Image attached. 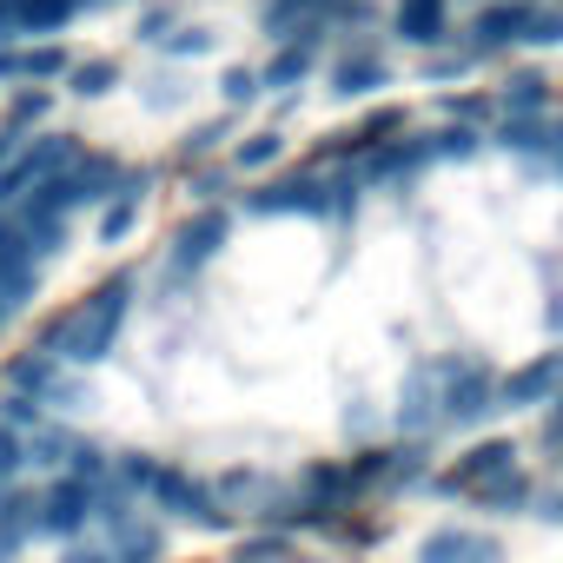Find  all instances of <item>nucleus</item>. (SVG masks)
Masks as SVG:
<instances>
[{
    "label": "nucleus",
    "instance_id": "obj_27",
    "mask_svg": "<svg viewBox=\"0 0 563 563\" xmlns=\"http://www.w3.org/2000/svg\"><path fill=\"white\" fill-rule=\"evenodd\" d=\"M477 146H484V126H464V120H451V126L431 133V159H471Z\"/></svg>",
    "mask_w": 563,
    "mask_h": 563
},
{
    "label": "nucleus",
    "instance_id": "obj_19",
    "mask_svg": "<svg viewBox=\"0 0 563 563\" xmlns=\"http://www.w3.org/2000/svg\"><path fill=\"white\" fill-rule=\"evenodd\" d=\"M47 385H60V358H54L47 345H27V352L8 365V391H27V398H41Z\"/></svg>",
    "mask_w": 563,
    "mask_h": 563
},
{
    "label": "nucleus",
    "instance_id": "obj_36",
    "mask_svg": "<svg viewBox=\"0 0 563 563\" xmlns=\"http://www.w3.org/2000/svg\"><path fill=\"white\" fill-rule=\"evenodd\" d=\"M225 192H232V173H199L192 179V199L199 206H225Z\"/></svg>",
    "mask_w": 563,
    "mask_h": 563
},
{
    "label": "nucleus",
    "instance_id": "obj_37",
    "mask_svg": "<svg viewBox=\"0 0 563 563\" xmlns=\"http://www.w3.org/2000/svg\"><path fill=\"white\" fill-rule=\"evenodd\" d=\"M159 34H173V8H146V21H140V41H146V47H159Z\"/></svg>",
    "mask_w": 563,
    "mask_h": 563
},
{
    "label": "nucleus",
    "instance_id": "obj_2",
    "mask_svg": "<svg viewBox=\"0 0 563 563\" xmlns=\"http://www.w3.org/2000/svg\"><path fill=\"white\" fill-rule=\"evenodd\" d=\"M358 199H365V179L345 166V173H332V166H306V173H286V179H265V186H252L245 192V212H292V219H352L358 212Z\"/></svg>",
    "mask_w": 563,
    "mask_h": 563
},
{
    "label": "nucleus",
    "instance_id": "obj_35",
    "mask_svg": "<svg viewBox=\"0 0 563 563\" xmlns=\"http://www.w3.org/2000/svg\"><path fill=\"white\" fill-rule=\"evenodd\" d=\"M0 87H27V41L0 47Z\"/></svg>",
    "mask_w": 563,
    "mask_h": 563
},
{
    "label": "nucleus",
    "instance_id": "obj_3",
    "mask_svg": "<svg viewBox=\"0 0 563 563\" xmlns=\"http://www.w3.org/2000/svg\"><path fill=\"white\" fill-rule=\"evenodd\" d=\"M424 378L438 398V424H484L497 411V372L484 358H438Z\"/></svg>",
    "mask_w": 563,
    "mask_h": 563
},
{
    "label": "nucleus",
    "instance_id": "obj_24",
    "mask_svg": "<svg viewBox=\"0 0 563 563\" xmlns=\"http://www.w3.org/2000/svg\"><path fill=\"white\" fill-rule=\"evenodd\" d=\"M54 113V87H8V133H21V126H34V120H47Z\"/></svg>",
    "mask_w": 563,
    "mask_h": 563
},
{
    "label": "nucleus",
    "instance_id": "obj_14",
    "mask_svg": "<svg viewBox=\"0 0 563 563\" xmlns=\"http://www.w3.org/2000/svg\"><path fill=\"white\" fill-rule=\"evenodd\" d=\"M391 34L405 47H444L451 41V0H391Z\"/></svg>",
    "mask_w": 563,
    "mask_h": 563
},
{
    "label": "nucleus",
    "instance_id": "obj_20",
    "mask_svg": "<svg viewBox=\"0 0 563 563\" xmlns=\"http://www.w3.org/2000/svg\"><path fill=\"white\" fill-rule=\"evenodd\" d=\"M113 87H120V60H107V54L67 67V93H74V100H107Z\"/></svg>",
    "mask_w": 563,
    "mask_h": 563
},
{
    "label": "nucleus",
    "instance_id": "obj_18",
    "mask_svg": "<svg viewBox=\"0 0 563 563\" xmlns=\"http://www.w3.org/2000/svg\"><path fill=\"white\" fill-rule=\"evenodd\" d=\"M312 67H319V41H278L272 60L258 67V87H299L312 80Z\"/></svg>",
    "mask_w": 563,
    "mask_h": 563
},
{
    "label": "nucleus",
    "instance_id": "obj_5",
    "mask_svg": "<svg viewBox=\"0 0 563 563\" xmlns=\"http://www.w3.org/2000/svg\"><path fill=\"white\" fill-rule=\"evenodd\" d=\"M93 510H100V484H87V477L60 471V477L41 490V537L74 543V537H87V530H93Z\"/></svg>",
    "mask_w": 563,
    "mask_h": 563
},
{
    "label": "nucleus",
    "instance_id": "obj_21",
    "mask_svg": "<svg viewBox=\"0 0 563 563\" xmlns=\"http://www.w3.org/2000/svg\"><path fill=\"white\" fill-rule=\"evenodd\" d=\"M497 113H550V80L543 74H510L497 87Z\"/></svg>",
    "mask_w": 563,
    "mask_h": 563
},
{
    "label": "nucleus",
    "instance_id": "obj_17",
    "mask_svg": "<svg viewBox=\"0 0 563 563\" xmlns=\"http://www.w3.org/2000/svg\"><path fill=\"white\" fill-rule=\"evenodd\" d=\"M27 537H41V490L0 484V550H21Z\"/></svg>",
    "mask_w": 563,
    "mask_h": 563
},
{
    "label": "nucleus",
    "instance_id": "obj_1",
    "mask_svg": "<svg viewBox=\"0 0 563 563\" xmlns=\"http://www.w3.org/2000/svg\"><path fill=\"white\" fill-rule=\"evenodd\" d=\"M126 312H133V272H113L107 286H93L80 306H67L60 319H47L41 345H47L60 365H100V358L113 352Z\"/></svg>",
    "mask_w": 563,
    "mask_h": 563
},
{
    "label": "nucleus",
    "instance_id": "obj_4",
    "mask_svg": "<svg viewBox=\"0 0 563 563\" xmlns=\"http://www.w3.org/2000/svg\"><path fill=\"white\" fill-rule=\"evenodd\" d=\"M510 471H523V451H517L510 438H484V444L457 451V464L438 471L431 490H438V497H471V490H484V484H497V477H510Z\"/></svg>",
    "mask_w": 563,
    "mask_h": 563
},
{
    "label": "nucleus",
    "instance_id": "obj_33",
    "mask_svg": "<svg viewBox=\"0 0 563 563\" xmlns=\"http://www.w3.org/2000/svg\"><path fill=\"white\" fill-rule=\"evenodd\" d=\"M471 67H477V60H471L464 47H457V54H444V47L424 54V80H457V74H471Z\"/></svg>",
    "mask_w": 563,
    "mask_h": 563
},
{
    "label": "nucleus",
    "instance_id": "obj_30",
    "mask_svg": "<svg viewBox=\"0 0 563 563\" xmlns=\"http://www.w3.org/2000/svg\"><path fill=\"white\" fill-rule=\"evenodd\" d=\"M0 424H14L21 438H27V431H41V398H27V391H8V398H0Z\"/></svg>",
    "mask_w": 563,
    "mask_h": 563
},
{
    "label": "nucleus",
    "instance_id": "obj_15",
    "mask_svg": "<svg viewBox=\"0 0 563 563\" xmlns=\"http://www.w3.org/2000/svg\"><path fill=\"white\" fill-rule=\"evenodd\" d=\"M490 140H497L504 153H517V159H543V166H550V153H556V120H550V113H497V120H490Z\"/></svg>",
    "mask_w": 563,
    "mask_h": 563
},
{
    "label": "nucleus",
    "instance_id": "obj_9",
    "mask_svg": "<svg viewBox=\"0 0 563 563\" xmlns=\"http://www.w3.org/2000/svg\"><path fill=\"white\" fill-rule=\"evenodd\" d=\"M563 391V352H537L517 372H497V411H543Z\"/></svg>",
    "mask_w": 563,
    "mask_h": 563
},
{
    "label": "nucleus",
    "instance_id": "obj_29",
    "mask_svg": "<svg viewBox=\"0 0 563 563\" xmlns=\"http://www.w3.org/2000/svg\"><path fill=\"white\" fill-rule=\"evenodd\" d=\"M159 54L166 60H199V54H212V27H173V34H159Z\"/></svg>",
    "mask_w": 563,
    "mask_h": 563
},
{
    "label": "nucleus",
    "instance_id": "obj_12",
    "mask_svg": "<svg viewBox=\"0 0 563 563\" xmlns=\"http://www.w3.org/2000/svg\"><path fill=\"white\" fill-rule=\"evenodd\" d=\"M418 166H431V140H411V126L405 133H391V140H378L352 173L365 179V186H405Z\"/></svg>",
    "mask_w": 563,
    "mask_h": 563
},
{
    "label": "nucleus",
    "instance_id": "obj_22",
    "mask_svg": "<svg viewBox=\"0 0 563 563\" xmlns=\"http://www.w3.org/2000/svg\"><path fill=\"white\" fill-rule=\"evenodd\" d=\"M278 153H286V140H278L272 126H258V133H245V140L232 146V173H239V179H252V173L278 166Z\"/></svg>",
    "mask_w": 563,
    "mask_h": 563
},
{
    "label": "nucleus",
    "instance_id": "obj_11",
    "mask_svg": "<svg viewBox=\"0 0 563 563\" xmlns=\"http://www.w3.org/2000/svg\"><path fill=\"white\" fill-rule=\"evenodd\" d=\"M225 232H232V212L225 206H199L186 225H179V239H173V278H192L199 265H212L219 258V245H225Z\"/></svg>",
    "mask_w": 563,
    "mask_h": 563
},
{
    "label": "nucleus",
    "instance_id": "obj_26",
    "mask_svg": "<svg viewBox=\"0 0 563 563\" xmlns=\"http://www.w3.org/2000/svg\"><path fill=\"white\" fill-rule=\"evenodd\" d=\"M523 47H563V0H530Z\"/></svg>",
    "mask_w": 563,
    "mask_h": 563
},
{
    "label": "nucleus",
    "instance_id": "obj_28",
    "mask_svg": "<svg viewBox=\"0 0 563 563\" xmlns=\"http://www.w3.org/2000/svg\"><path fill=\"white\" fill-rule=\"evenodd\" d=\"M140 206H146V199H133V192L107 199V206H100V245H120V239L140 225Z\"/></svg>",
    "mask_w": 563,
    "mask_h": 563
},
{
    "label": "nucleus",
    "instance_id": "obj_34",
    "mask_svg": "<svg viewBox=\"0 0 563 563\" xmlns=\"http://www.w3.org/2000/svg\"><path fill=\"white\" fill-rule=\"evenodd\" d=\"M219 87H225V107H252V100L265 93L252 67H225V80H219Z\"/></svg>",
    "mask_w": 563,
    "mask_h": 563
},
{
    "label": "nucleus",
    "instance_id": "obj_13",
    "mask_svg": "<svg viewBox=\"0 0 563 563\" xmlns=\"http://www.w3.org/2000/svg\"><path fill=\"white\" fill-rule=\"evenodd\" d=\"M87 8H93V0H0V21L14 27V41H54Z\"/></svg>",
    "mask_w": 563,
    "mask_h": 563
},
{
    "label": "nucleus",
    "instance_id": "obj_23",
    "mask_svg": "<svg viewBox=\"0 0 563 563\" xmlns=\"http://www.w3.org/2000/svg\"><path fill=\"white\" fill-rule=\"evenodd\" d=\"M530 471H510V477H497V484H484V490H471V504L477 510H530Z\"/></svg>",
    "mask_w": 563,
    "mask_h": 563
},
{
    "label": "nucleus",
    "instance_id": "obj_16",
    "mask_svg": "<svg viewBox=\"0 0 563 563\" xmlns=\"http://www.w3.org/2000/svg\"><path fill=\"white\" fill-rule=\"evenodd\" d=\"M497 537H477L464 523H438L424 543H418V563H497Z\"/></svg>",
    "mask_w": 563,
    "mask_h": 563
},
{
    "label": "nucleus",
    "instance_id": "obj_25",
    "mask_svg": "<svg viewBox=\"0 0 563 563\" xmlns=\"http://www.w3.org/2000/svg\"><path fill=\"white\" fill-rule=\"evenodd\" d=\"M67 67H74V54H67L60 41H27V80H34V87L67 80Z\"/></svg>",
    "mask_w": 563,
    "mask_h": 563
},
{
    "label": "nucleus",
    "instance_id": "obj_39",
    "mask_svg": "<svg viewBox=\"0 0 563 563\" xmlns=\"http://www.w3.org/2000/svg\"><path fill=\"white\" fill-rule=\"evenodd\" d=\"M14 140H21V133H0V166H8V153H14Z\"/></svg>",
    "mask_w": 563,
    "mask_h": 563
},
{
    "label": "nucleus",
    "instance_id": "obj_6",
    "mask_svg": "<svg viewBox=\"0 0 563 563\" xmlns=\"http://www.w3.org/2000/svg\"><path fill=\"white\" fill-rule=\"evenodd\" d=\"M80 153V140L74 133H41V140H14V153H8V166H0V206H14L34 179H47V173H60L67 159Z\"/></svg>",
    "mask_w": 563,
    "mask_h": 563
},
{
    "label": "nucleus",
    "instance_id": "obj_32",
    "mask_svg": "<svg viewBox=\"0 0 563 563\" xmlns=\"http://www.w3.org/2000/svg\"><path fill=\"white\" fill-rule=\"evenodd\" d=\"M225 140H232V126H225V120H206V126H192V133H186V159H212Z\"/></svg>",
    "mask_w": 563,
    "mask_h": 563
},
{
    "label": "nucleus",
    "instance_id": "obj_38",
    "mask_svg": "<svg viewBox=\"0 0 563 563\" xmlns=\"http://www.w3.org/2000/svg\"><path fill=\"white\" fill-rule=\"evenodd\" d=\"M67 563H113V550H107V543H87V537H74V543H67Z\"/></svg>",
    "mask_w": 563,
    "mask_h": 563
},
{
    "label": "nucleus",
    "instance_id": "obj_8",
    "mask_svg": "<svg viewBox=\"0 0 563 563\" xmlns=\"http://www.w3.org/2000/svg\"><path fill=\"white\" fill-rule=\"evenodd\" d=\"M523 27H530V0H484V8L471 14L464 54L471 60H497V54L523 47Z\"/></svg>",
    "mask_w": 563,
    "mask_h": 563
},
{
    "label": "nucleus",
    "instance_id": "obj_10",
    "mask_svg": "<svg viewBox=\"0 0 563 563\" xmlns=\"http://www.w3.org/2000/svg\"><path fill=\"white\" fill-rule=\"evenodd\" d=\"M325 80H332V93H339V100H365V93L391 87V60L378 54V41H339V47H332Z\"/></svg>",
    "mask_w": 563,
    "mask_h": 563
},
{
    "label": "nucleus",
    "instance_id": "obj_31",
    "mask_svg": "<svg viewBox=\"0 0 563 563\" xmlns=\"http://www.w3.org/2000/svg\"><path fill=\"white\" fill-rule=\"evenodd\" d=\"M21 471H27V438L14 424H0V484H14Z\"/></svg>",
    "mask_w": 563,
    "mask_h": 563
},
{
    "label": "nucleus",
    "instance_id": "obj_7",
    "mask_svg": "<svg viewBox=\"0 0 563 563\" xmlns=\"http://www.w3.org/2000/svg\"><path fill=\"white\" fill-rule=\"evenodd\" d=\"M345 477H352V490H405L424 477V438L358 451V457H345Z\"/></svg>",
    "mask_w": 563,
    "mask_h": 563
}]
</instances>
